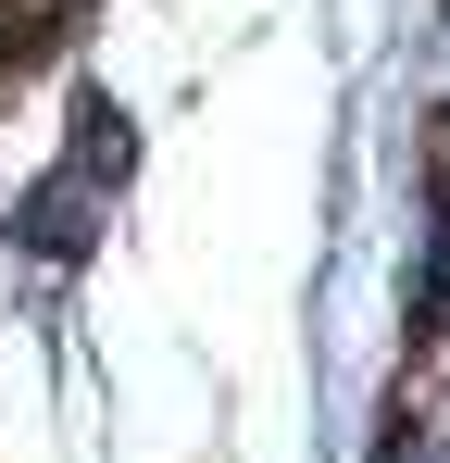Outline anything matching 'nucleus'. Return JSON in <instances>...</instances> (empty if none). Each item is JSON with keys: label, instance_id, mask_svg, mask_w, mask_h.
Instances as JSON below:
<instances>
[{"label": "nucleus", "instance_id": "f257e3e1", "mask_svg": "<svg viewBox=\"0 0 450 463\" xmlns=\"http://www.w3.org/2000/svg\"><path fill=\"white\" fill-rule=\"evenodd\" d=\"M63 13H75V0H0V76H25V63L63 38Z\"/></svg>", "mask_w": 450, "mask_h": 463}]
</instances>
